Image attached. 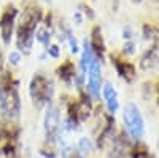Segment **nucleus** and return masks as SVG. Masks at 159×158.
Masks as SVG:
<instances>
[{"label": "nucleus", "mask_w": 159, "mask_h": 158, "mask_svg": "<svg viewBox=\"0 0 159 158\" xmlns=\"http://www.w3.org/2000/svg\"><path fill=\"white\" fill-rule=\"evenodd\" d=\"M45 136L46 141H52L57 137L61 131V113L56 105H49L46 113H45Z\"/></svg>", "instance_id": "obj_6"}, {"label": "nucleus", "mask_w": 159, "mask_h": 158, "mask_svg": "<svg viewBox=\"0 0 159 158\" xmlns=\"http://www.w3.org/2000/svg\"><path fill=\"white\" fill-rule=\"evenodd\" d=\"M8 59H10V62L13 64V65H16L19 61H21V55L18 51H13V53H10V56H8Z\"/></svg>", "instance_id": "obj_11"}, {"label": "nucleus", "mask_w": 159, "mask_h": 158, "mask_svg": "<svg viewBox=\"0 0 159 158\" xmlns=\"http://www.w3.org/2000/svg\"><path fill=\"white\" fill-rule=\"evenodd\" d=\"M16 16H18V10L15 7H7L3 15L0 16V35H2V40L5 45H10Z\"/></svg>", "instance_id": "obj_7"}, {"label": "nucleus", "mask_w": 159, "mask_h": 158, "mask_svg": "<svg viewBox=\"0 0 159 158\" xmlns=\"http://www.w3.org/2000/svg\"><path fill=\"white\" fill-rule=\"evenodd\" d=\"M42 19V11L37 7H27L24 10L22 16L19 19V26H18V48L21 51L29 53L35 38V31L37 26Z\"/></svg>", "instance_id": "obj_1"}, {"label": "nucleus", "mask_w": 159, "mask_h": 158, "mask_svg": "<svg viewBox=\"0 0 159 158\" xmlns=\"http://www.w3.org/2000/svg\"><path fill=\"white\" fill-rule=\"evenodd\" d=\"M123 122H124L127 134L132 139L140 141L143 137V134H145V120H143V115H142L137 104L130 102V104H127L124 107Z\"/></svg>", "instance_id": "obj_3"}, {"label": "nucleus", "mask_w": 159, "mask_h": 158, "mask_svg": "<svg viewBox=\"0 0 159 158\" xmlns=\"http://www.w3.org/2000/svg\"><path fill=\"white\" fill-rule=\"evenodd\" d=\"M0 110L7 120H16L21 112L18 83L8 75L0 80Z\"/></svg>", "instance_id": "obj_2"}, {"label": "nucleus", "mask_w": 159, "mask_h": 158, "mask_svg": "<svg viewBox=\"0 0 159 158\" xmlns=\"http://www.w3.org/2000/svg\"><path fill=\"white\" fill-rule=\"evenodd\" d=\"M102 94H103L105 105H107L108 112L110 113L118 112V109H119V99H118L116 88L111 83H105V85H102Z\"/></svg>", "instance_id": "obj_8"}, {"label": "nucleus", "mask_w": 159, "mask_h": 158, "mask_svg": "<svg viewBox=\"0 0 159 158\" xmlns=\"http://www.w3.org/2000/svg\"><path fill=\"white\" fill-rule=\"evenodd\" d=\"M89 150H91V142L88 139H84V137L80 139V142H78V152H80V155L84 156V155L89 153Z\"/></svg>", "instance_id": "obj_9"}, {"label": "nucleus", "mask_w": 159, "mask_h": 158, "mask_svg": "<svg viewBox=\"0 0 159 158\" xmlns=\"http://www.w3.org/2000/svg\"><path fill=\"white\" fill-rule=\"evenodd\" d=\"M132 2H134V3H140V2H142V0H132Z\"/></svg>", "instance_id": "obj_12"}, {"label": "nucleus", "mask_w": 159, "mask_h": 158, "mask_svg": "<svg viewBox=\"0 0 159 158\" xmlns=\"http://www.w3.org/2000/svg\"><path fill=\"white\" fill-rule=\"evenodd\" d=\"M134 158H154L150 152H147V149H135L134 152Z\"/></svg>", "instance_id": "obj_10"}, {"label": "nucleus", "mask_w": 159, "mask_h": 158, "mask_svg": "<svg viewBox=\"0 0 159 158\" xmlns=\"http://www.w3.org/2000/svg\"><path fill=\"white\" fill-rule=\"evenodd\" d=\"M86 75H88V91H89V94L94 99H97L100 89H102V65H100L97 58H94L91 61Z\"/></svg>", "instance_id": "obj_5"}, {"label": "nucleus", "mask_w": 159, "mask_h": 158, "mask_svg": "<svg viewBox=\"0 0 159 158\" xmlns=\"http://www.w3.org/2000/svg\"><path fill=\"white\" fill-rule=\"evenodd\" d=\"M54 93V86L49 78H46L45 75H35L30 82V96L34 99V102H37L38 105L49 102V99L52 98Z\"/></svg>", "instance_id": "obj_4"}]
</instances>
